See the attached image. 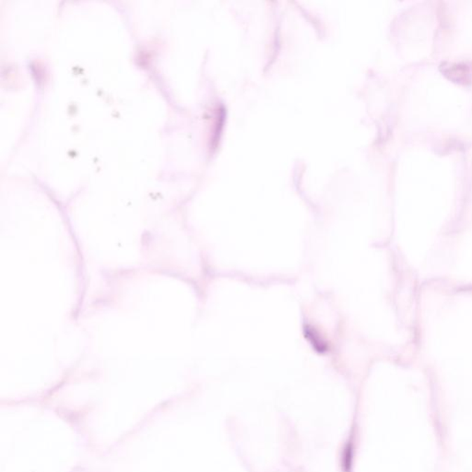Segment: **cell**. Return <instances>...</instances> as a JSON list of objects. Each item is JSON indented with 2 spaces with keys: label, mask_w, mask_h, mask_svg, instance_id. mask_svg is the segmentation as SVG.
I'll use <instances>...</instances> for the list:
<instances>
[{
  "label": "cell",
  "mask_w": 472,
  "mask_h": 472,
  "mask_svg": "<svg viewBox=\"0 0 472 472\" xmlns=\"http://www.w3.org/2000/svg\"><path fill=\"white\" fill-rule=\"evenodd\" d=\"M440 69L451 81L463 84L472 81V63L444 62L441 64Z\"/></svg>",
  "instance_id": "cell-1"
}]
</instances>
